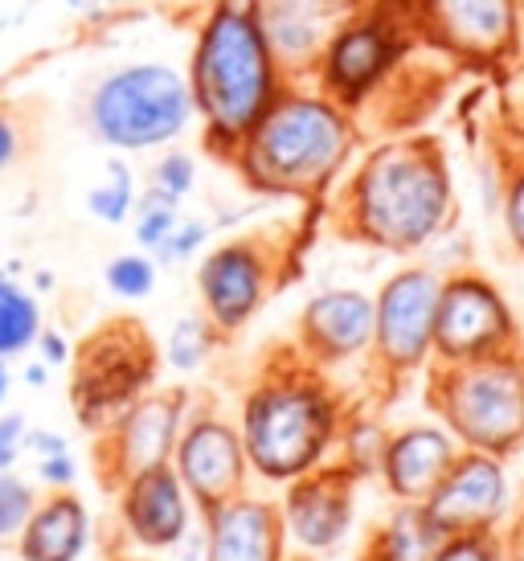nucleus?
I'll return each mask as SVG.
<instances>
[{
  "mask_svg": "<svg viewBox=\"0 0 524 561\" xmlns=\"http://www.w3.org/2000/svg\"><path fill=\"white\" fill-rule=\"evenodd\" d=\"M332 226L381 254H422L455 226V176L443 140L401 131L361 148L332 188Z\"/></svg>",
  "mask_w": 524,
  "mask_h": 561,
  "instance_id": "f257e3e1",
  "label": "nucleus"
},
{
  "mask_svg": "<svg viewBox=\"0 0 524 561\" xmlns=\"http://www.w3.org/2000/svg\"><path fill=\"white\" fill-rule=\"evenodd\" d=\"M349 410L353 405L332 381V374L299 357L292 341L275 344L242 386L238 419H233L250 476L283 488L337 459L340 426L349 419Z\"/></svg>",
  "mask_w": 524,
  "mask_h": 561,
  "instance_id": "f03ea898",
  "label": "nucleus"
},
{
  "mask_svg": "<svg viewBox=\"0 0 524 561\" xmlns=\"http://www.w3.org/2000/svg\"><path fill=\"white\" fill-rule=\"evenodd\" d=\"M185 79L197 107L201 144L226 164L292 82L266 46L250 0L205 4L189 49Z\"/></svg>",
  "mask_w": 524,
  "mask_h": 561,
  "instance_id": "7ed1b4c3",
  "label": "nucleus"
},
{
  "mask_svg": "<svg viewBox=\"0 0 524 561\" xmlns=\"http://www.w3.org/2000/svg\"><path fill=\"white\" fill-rule=\"evenodd\" d=\"M361 119L311 82H287L254 131L238 144L230 169L259 197L324 202L361 152Z\"/></svg>",
  "mask_w": 524,
  "mask_h": 561,
  "instance_id": "20e7f679",
  "label": "nucleus"
},
{
  "mask_svg": "<svg viewBox=\"0 0 524 561\" xmlns=\"http://www.w3.org/2000/svg\"><path fill=\"white\" fill-rule=\"evenodd\" d=\"M197 124L193 91L181 66L136 58L103 70L82 94V127L119 157L164 152Z\"/></svg>",
  "mask_w": 524,
  "mask_h": 561,
  "instance_id": "39448f33",
  "label": "nucleus"
},
{
  "mask_svg": "<svg viewBox=\"0 0 524 561\" xmlns=\"http://www.w3.org/2000/svg\"><path fill=\"white\" fill-rule=\"evenodd\" d=\"M426 410L463 451H524V348L426 369Z\"/></svg>",
  "mask_w": 524,
  "mask_h": 561,
  "instance_id": "423d86ee",
  "label": "nucleus"
},
{
  "mask_svg": "<svg viewBox=\"0 0 524 561\" xmlns=\"http://www.w3.org/2000/svg\"><path fill=\"white\" fill-rule=\"evenodd\" d=\"M160 344L139 316H111L75 344L70 410L87 435H99L127 405L160 386Z\"/></svg>",
  "mask_w": 524,
  "mask_h": 561,
  "instance_id": "0eeeda50",
  "label": "nucleus"
},
{
  "mask_svg": "<svg viewBox=\"0 0 524 561\" xmlns=\"http://www.w3.org/2000/svg\"><path fill=\"white\" fill-rule=\"evenodd\" d=\"M414 46V33L398 9L389 0H369L332 30L308 82L361 119L401 75Z\"/></svg>",
  "mask_w": 524,
  "mask_h": 561,
  "instance_id": "6e6552de",
  "label": "nucleus"
},
{
  "mask_svg": "<svg viewBox=\"0 0 524 561\" xmlns=\"http://www.w3.org/2000/svg\"><path fill=\"white\" fill-rule=\"evenodd\" d=\"M443 275L431 263H406L373 296L369 377L377 398H398L434 365V308Z\"/></svg>",
  "mask_w": 524,
  "mask_h": 561,
  "instance_id": "1a4fd4ad",
  "label": "nucleus"
},
{
  "mask_svg": "<svg viewBox=\"0 0 524 561\" xmlns=\"http://www.w3.org/2000/svg\"><path fill=\"white\" fill-rule=\"evenodd\" d=\"M292 263L278 230H250L209 247L197 259V312L230 341L266 308Z\"/></svg>",
  "mask_w": 524,
  "mask_h": 561,
  "instance_id": "9d476101",
  "label": "nucleus"
},
{
  "mask_svg": "<svg viewBox=\"0 0 524 561\" xmlns=\"http://www.w3.org/2000/svg\"><path fill=\"white\" fill-rule=\"evenodd\" d=\"M414 42L459 66L500 70L524 54L516 0H389Z\"/></svg>",
  "mask_w": 524,
  "mask_h": 561,
  "instance_id": "9b49d317",
  "label": "nucleus"
},
{
  "mask_svg": "<svg viewBox=\"0 0 524 561\" xmlns=\"http://www.w3.org/2000/svg\"><path fill=\"white\" fill-rule=\"evenodd\" d=\"M524 324L509 296L483 271L463 266L443 275L434 308V365H463L521 348Z\"/></svg>",
  "mask_w": 524,
  "mask_h": 561,
  "instance_id": "f8f14e48",
  "label": "nucleus"
},
{
  "mask_svg": "<svg viewBox=\"0 0 524 561\" xmlns=\"http://www.w3.org/2000/svg\"><path fill=\"white\" fill-rule=\"evenodd\" d=\"M189 410H193V390L156 386L99 435H91V471L99 488L115 496L132 476L169 463Z\"/></svg>",
  "mask_w": 524,
  "mask_h": 561,
  "instance_id": "ddd939ff",
  "label": "nucleus"
},
{
  "mask_svg": "<svg viewBox=\"0 0 524 561\" xmlns=\"http://www.w3.org/2000/svg\"><path fill=\"white\" fill-rule=\"evenodd\" d=\"M169 463L181 488L189 492V500H193L197 516L250 492V463L247 451H242L238 422L226 419L214 402L193 398V410H189L185 426L176 435Z\"/></svg>",
  "mask_w": 524,
  "mask_h": 561,
  "instance_id": "4468645a",
  "label": "nucleus"
},
{
  "mask_svg": "<svg viewBox=\"0 0 524 561\" xmlns=\"http://www.w3.org/2000/svg\"><path fill=\"white\" fill-rule=\"evenodd\" d=\"M361 483L365 480L353 468H344L340 459H328L320 468H311L308 476L283 483L278 513H283L287 541H295L299 553H308V558L337 553L353 533Z\"/></svg>",
  "mask_w": 524,
  "mask_h": 561,
  "instance_id": "2eb2a0df",
  "label": "nucleus"
},
{
  "mask_svg": "<svg viewBox=\"0 0 524 561\" xmlns=\"http://www.w3.org/2000/svg\"><path fill=\"white\" fill-rule=\"evenodd\" d=\"M422 508L443 537L504 529V520L512 513V483L504 459L459 447L447 476L434 483L431 496L422 500Z\"/></svg>",
  "mask_w": 524,
  "mask_h": 561,
  "instance_id": "dca6fc26",
  "label": "nucleus"
},
{
  "mask_svg": "<svg viewBox=\"0 0 524 561\" xmlns=\"http://www.w3.org/2000/svg\"><path fill=\"white\" fill-rule=\"evenodd\" d=\"M197 508L181 488L172 463L148 468L115 492V525L119 541L111 549H132V553H169L193 533Z\"/></svg>",
  "mask_w": 524,
  "mask_h": 561,
  "instance_id": "f3484780",
  "label": "nucleus"
},
{
  "mask_svg": "<svg viewBox=\"0 0 524 561\" xmlns=\"http://www.w3.org/2000/svg\"><path fill=\"white\" fill-rule=\"evenodd\" d=\"M292 344L324 374L365 360L373 344V296L361 287L316 291L295 316Z\"/></svg>",
  "mask_w": 524,
  "mask_h": 561,
  "instance_id": "a211bd4d",
  "label": "nucleus"
},
{
  "mask_svg": "<svg viewBox=\"0 0 524 561\" xmlns=\"http://www.w3.org/2000/svg\"><path fill=\"white\" fill-rule=\"evenodd\" d=\"M201 529V561H287V529L278 500L242 496L217 504L197 516Z\"/></svg>",
  "mask_w": 524,
  "mask_h": 561,
  "instance_id": "6ab92c4d",
  "label": "nucleus"
},
{
  "mask_svg": "<svg viewBox=\"0 0 524 561\" xmlns=\"http://www.w3.org/2000/svg\"><path fill=\"white\" fill-rule=\"evenodd\" d=\"M250 4L275 62L292 82H308L332 30L353 13L344 0H250Z\"/></svg>",
  "mask_w": 524,
  "mask_h": 561,
  "instance_id": "aec40b11",
  "label": "nucleus"
},
{
  "mask_svg": "<svg viewBox=\"0 0 524 561\" xmlns=\"http://www.w3.org/2000/svg\"><path fill=\"white\" fill-rule=\"evenodd\" d=\"M455 455H459V443L438 422H410L389 431L377 480L394 504H422L434 483L447 476Z\"/></svg>",
  "mask_w": 524,
  "mask_h": 561,
  "instance_id": "412c9836",
  "label": "nucleus"
},
{
  "mask_svg": "<svg viewBox=\"0 0 524 561\" xmlns=\"http://www.w3.org/2000/svg\"><path fill=\"white\" fill-rule=\"evenodd\" d=\"M94 520L87 500L70 492H46L37 496L33 513L16 533V558L21 561H78L91 549Z\"/></svg>",
  "mask_w": 524,
  "mask_h": 561,
  "instance_id": "4be33fe9",
  "label": "nucleus"
},
{
  "mask_svg": "<svg viewBox=\"0 0 524 561\" xmlns=\"http://www.w3.org/2000/svg\"><path fill=\"white\" fill-rule=\"evenodd\" d=\"M438 541L443 533L422 504H394L386 520L361 537L356 561H431Z\"/></svg>",
  "mask_w": 524,
  "mask_h": 561,
  "instance_id": "5701e85b",
  "label": "nucleus"
},
{
  "mask_svg": "<svg viewBox=\"0 0 524 561\" xmlns=\"http://www.w3.org/2000/svg\"><path fill=\"white\" fill-rule=\"evenodd\" d=\"M46 328L42 299L25 283L0 275V360L25 357Z\"/></svg>",
  "mask_w": 524,
  "mask_h": 561,
  "instance_id": "b1692460",
  "label": "nucleus"
},
{
  "mask_svg": "<svg viewBox=\"0 0 524 561\" xmlns=\"http://www.w3.org/2000/svg\"><path fill=\"white\" fill-rule=\"evenodd\" d=\"M221 344H226V336H221L205 316L189 312V316H181V320H172L169 341L160 344V360L169 365L172 374L189 377V374H201Z\"/></svg>",
  "mask_w": 524,
  "mask_h": 561,
  "instance_id": "393cba45",
  "label": "nucleus"
},
{
  "mask_svg": "<svg viewBox=\"0 0 524 561\" xmlns=\"http://www.w3.org/2000/svg\"><path fill=\"white\" fill-rule=\"evenodd\" d=\"M136 172L127 160H107L103 164V176L87 188V214L103 226H127L132 214H136Z\"/></svg>",
  "mask_w": 524,
  "mask_h": 561,
  "instance_id": "a878e982",
  "label": "nucleus"
},
{
  "mask_svg": "<svg viewBox=\"0 0 524 561\" xmlns=\"http://www.w3.org/2000/svg\"><path fill=\"white\" fill-rule=\"evenodd\" d=\"M389 431L381 426V419H373L369 410H349V419L340 426V443H337V459L344 468H353L361 480L377 476L381 468V451H386Z\"/></svg>",
  "mask_w": 524,
  "mask_h": 561,
  "instance_id": "bb28decb",
  "label": "nucleus"
},
{
  "mask_svg": "<svg viewBox=\"0 0 524 561\" xmlns=\"http://www.w3.org/2000/svg\"><path fill=\"white\" fill-rule=\"evenodd\" d=\"M181 221V205L169 202V197H160L156 188H139L136 197V214H132V238H136V247L144 254H156L160 242L172 234V226Z\"/></svg>",
  "mask_w": 524,
  "mask_h": 561,
  "instance_id": "cd10ccee",
  "label": "nucleus"
},
{
  "mask_svg": "<svg viewBox=\"0 0 524 561\" xmlns=\"http://www.w3.org/2000/svg\"><path fill=\"white\" fill-rule=\"evenodd\" d=\"M156 279H160V266L152 263V254L144 250H127V254H115L107 266H103V283H107L111 296L119 299H148L156 291Z\"/></svg>",
  "mask_w": 524,
  "mask_h": 561,
  "instance_id": "c85d7f7f",
  "label": "nucleus"
},
{
  "mask_svg": "<svg viewBox=\"0 0 524 561\" xmlns=\"http://www.w3.org/2000/svg\"><path fill=\"white\" fill-rule=\"evenodd\" d=\"M197 157L185 152V148H164L160 157L152 160V169H148V188H156L160 197H169V202L185 205L193 197V188H197Z\"/></svg>",
  "mask_w": 524,
  "mask_h": 561,
  "instance_id": "c756f323",
  "label": "nucleus"
},
{
  "mask_svg": "<svg viewBox=\"0 0 524 561\" xmlns=\"http://www.w3.org/2000/svg\"><path fill=\"white\" fill-rule=\"evenodd\" d=\"M500 221L512 250L524 254V157L512 148L500 157Z\"/></svg>",
  "mask_w": 524,
  "mask_h": 561,
  "instance_id": "7c9ffc66",
  "label": "nucleus"
},
{
  "mask_svg": "<svg viewBox=\"0 0 524 561\" xmlns=\"http://www.w3.org/2000/svg\"><path fill=\"white\" fill-rule=\"evenodd\" d=\"M214 221L209 218H193V214H181V221L172 226V234L160 242V250L152 254V263L164 271V266H181V263H193L201 259L209 242H214Z\"/></svg>",
  "mask_w": 524,
  "mask_h": 561,
  "instance_id": "2f4dec72",
  "label": "nucleus"
},
{
  "mask_svg": "<svg viewBox=\"0 0 524 561\" xmlns=\"http://www.w3.org/2000/svg\"><path fill=\"white\" fill-rule=\"evenodd\" d=\"M33 504H37L33 483L21 480L16 471H0V541H13L25 516L33 513Z\"/></svg>",
  "mask_w": 524,
  "mask_h": 561,
  "instance_id": "473e14b6",
  "label": "nucleus"
},
{
  "mask_svg": "<svg viewBox=\"0 0 524 561\" xmlns=\"http://www.w3.org/2000/svg\"><path fill=\"white\" fill-rule=\"evenodd\" d=\"M431 561H504V537L492 533H455L443 537Z\"/></svg>",
  "mask_w": 524,
  "mask_h": 561,
  "instance_id": "72a5a7b5",
  "label": "nucleus"
},
{
  "mask_svg": "<svg viewBox=\"0 0 524 561\" xmlns=\"http://www.w3.org/2000/svg\"><path fill=\"white\" fill-rule=\"evenodd\" d=\"M25 435H30V419L21 410H4L0 414V471H13L21 463Z\"/></svg>",
  "mask_w": 524,
  "mask_h": 561,
  "instance_id": "f704fd0d",
  "label": "nucleus"
},
{
  "mask_svg": "<svg viewBox=\"0 0 524 561\" xmlns=\"http://www.w3.org/2000/svg\"><path fill=\"white\" fill-rule=\"evenodd\" d=\"M37 480L46 483V492H70V488L78 483V459H75V451L46 455V459H37Z\"/></svg>",
  "mask_w": 524,
  "mask_h": 561,
  "instance_id": "c9c22d12",
  "label": "nucleus"
},
{
  "mask_svg": "<svg viewBox=\"0 0 524 561\" xmlns=\"http://www.w3.org/2000/svg\"><path fill=\"white\" fill-rule=\"evenodd\" d=\"M25 152V127L9 107H0V176L13 169Z\"/></svg>",
  "mask_w": 524,
  "mask_h": 561,
  "instance_id": "e433bc0d",
  "label": "nucleus"
},
{
  "mask_svg": "<svg viewBox=\"0 0 524 561\" xmlns=\"http://www.w3.org/2000/svg\"><path fill=\"white\" fill-rule=\"evenodd\" d=\"M33 348L42 353L37 360H46L49 369H62V365H70V357H75V344L66 341L58 328H42V336H37Z\"/></svg>",
  "mask_w": 524,
  "mask_h": 561,
  "instance_id": "4c0bfd02",
  "label": "nucleus"
},
{
  "mask_svg": "<svg viewBox=\"0 0 524 561\" xmlns=\"http://www.w3.org/2000/svg\"><path fill=\"white\" fill-rule=\"evenodd\" d=\"M70 451V438L62 431H42V426H30V435H25V455H37V459H46V455H62Z\"/></svg>",
  "mask_w": 524,
  "mask_h": 561,
  "instance_id": "58836bf2",
  "label": "nucleus"
},
{
  "mask_svg": "<svg viewBox=\"0 0 524 561\" xmlns=\"http://www.w3.org/2000/svg\"><path fill=\"white\" fill-rule=\"evenodd\" d=\"M504 537V561H524V504L509 513V529H500Z\"/></svg>",
  "mask_w": 524,
  "mask_h": 561,
  "instance_id": "ea45409f",
  "label": "nucleus"
},
{
  "mask_svg": "<svg viewBox=\"0 0 524 561\" xmlns=\"http://www.w3.org/2000/svg\"><path fill=\"white\" fill-rule=\"evenodd\" d=\"M49 374H54V369H49L46 360H30V365L21 369V381H25L30 390H46V386H49Z\"/></svg>",
  "mask_w": 524,
  "mask_h": 561,
  "instance_id": "a19ab883",
  "label": "nucleus"
},
{
  "mask_svg": "<svg viewBox=\"0 0 524 561\" xmlns=\"http://www.w3.org/2000/svg\"><path fill=\"white\" fill-rule=\"evenodd\" d=\"M509 148H512V152H521V157H524V99H521V111H516V119H512Z\"/></svg>",
  "mask_w": 524,
  "mask_h": 561,
  "instance_id": "79ce46f5",
  "label": "nucleus"
},
{
  "mask_svg": "<svg viewBox=\"0 0 524 561\" xmlns=\"http://www.w3.org/2000/svg\"><path fill=\"white\" fill-rule=\"evenodd\" d=\"M9 390H13V369H9V360H0V414H4V402H9Z\"/></svg>",
  "mask_w": 524,
  "mask_h": 561,
  "instance_id": "37998d69",
  "label": "nucleus"
},
{
  "mask_svg": "<svg viewBox=\"0 0 524 561\" xmlns=\"http://www.w3.org/2000/svg\"><path fill=\"white\" fill-rule=\"evenodd\" d=\"M107 561H160L152 553H132V549H107Z\"/></svg>",
  "mask_w": 524,
  "mask_h": 561,
  "instance_id": "c03bdc74",
  "label": "nucleus"
},
{
  "mask_svg": "<svg viewBox=\"0 0 524 561\" xmlns=\"http://www.w3.org/2000/svg\"><path fill=\"white\" fill-rule=\"evenodd\" d=\"M66 9H70V13H87V16H91L94 13V0H66Z\"/></svg>",
  "mask_w": 524,
  "mask_h": 561,
  "instance_id": "a18cd8bd",
  "label": "nucleus"
},
{
  "mask_svg": "<svg viewBox=\"0 0 524 561\" xmlns=\"http://www.w3.org/2000/svg\"><path fill=\"white\" fill-rule=\"evenodd\" d=\"M33 287H37V291H54V275H46V271H42V275L33 279Z\"/></svg>",
  "mask_w": 524,
  "mask_h": 561,
  "instance_id": "49530a36",
  "label": "nucleus"
},
{
  "mask_svg": "<svg viewBox=\"0 0 524 561\" xmlns=\"http://www.w3.org/2000/svg\"><path fill=\"white\" fill-rule=\"evenodd\" d=\"M516 16H521V42H524V0H516Z\"/></svg>",
  "mask_w": 524,
  "mask_h": 561,
  "instance_id": "de8ad7c7",
  "label": "nucleus"
},
{
  "mask_svg": "<svg viewBox=\"0 0 524 561\" xmlns=\"http://www.w3.org/2000/svg\"><path fill=\"white\" fill-rule=\"evenodd\" d=\"M344 4H349V9H361V4H369V0H344Z\"/></svg>",
  "mask_w": 524,
  "mask_h": 561,
  "instance_id": "09e8293b",
  "label": "nucleus"
},
{
  "mask_svg": "<svg viewBox=\"0 0 524 561\" xmlns=\"http://www.w3.org/2000/svg\"><path fill=\"white\" fill-rule=\"evenodd\" d=\"M287 561H316V558H308V553H295V558H287Z\"/></svg>",
  "mask_w": 524,
  "mask_h": 561,
  "instance_id": "8fccbe9b",
  "label": "nucleus"
},
{
  "mask_svg": "<svg viewBox=\"0 0 524 561\" xmlns=\"http://www.w3.org/2000/svg\"><path fill=\"white\" fill-rule=\"evenodd\" d=\"M521 348H524V336H521Z\"/></svg>",
  "mask_w": 524,
  "mask_h": 561,
  "instance_id": "3c124183",
  "label": "nucleus"
}]
</instances>
